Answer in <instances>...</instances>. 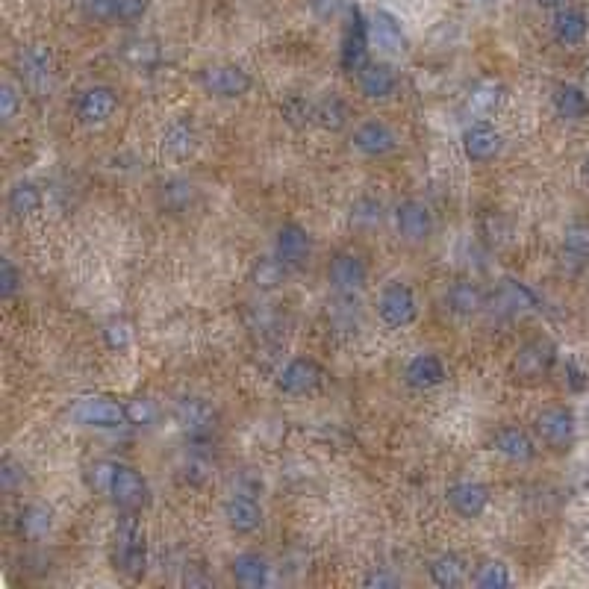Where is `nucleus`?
Here are the masks:
<instances>
[{
	"label": "nucleus",
	"mask_w": 589,
	"mask_h": 589,
	"mask_svg": "<svg viewBox=\"0 0 589 589\" xmlns=\"http://www.w3.org/2000/svg\"><path fill=\"white\" fill-rule=\"evenodd\" d=\"M327 283L336 295L342 298H354L366 289L369 283V266L360 254L354 251H339L330 266H327Z\"/></svg>",
	"instance_id": "obj_9"
},
{
	"label": "nucleus",
	"mask_w": 589,
	"mask_h": 589,
	"mask_svg": "<svg viewBox=\"0 0 589 589\" xmlns=\"http://www.w3.org/2000/svg\"><path fill=\"white\" fill-rule=\"evenodd\" d=\"M80 12L95 24H115V0H77Z\"/></svg>",
	"instance_id": "obj_44"
},
{
	"label": "nucleus",
	"mask_w": 589,
	"mask_h": 589,
	"mask_svg": "<svg viewBox=\"0 0 589 589\" xmlns=\"http://www.w3.org/2000/svg\"><path fill=\"white\" fill-rule=\"evenodd\" d=\"M324 369L313 357H292L280 375H277V389L283 395H307L322 383Z\"/></svg>",
	"instance_id": "obj_18"
},
{
	"label": "nucleus",
	"mask_w": 589,
	"mask_h": 589,
	"mask_svg": "<svg viewBox=\"0 0 589 589\" xmlns=\"http://www.w3.org/2000/svg\"><path fill=\"white\" fill-rule=\"evenodd\" d=\"M445 377H448V369H445V363L436 354H416L407 363V369H404L407 386L410 389H419V392H430V389L442 386Z\"/></svg>",
	"instance_id": "obj_29"
},
{
	"label": "nucleus",
	"mask_w": 589,
	"mask_h": 589,
	"mask_svg": "<svg viewBox=\"0 0 589 589\" xmlns=\"http://www.w3.org/2000/svg\"><path fill=\"white\" fill-rule=\"evenodd\" d=\"M383 218V204L377 198H360L354 207H351V221L354 224H377Z\"/></svg>",
	"instance_id": "obj_45"
},
{
	"label": "nucleus",
	"mask_w": 589,
	"mask_h": 589,
	"mask_svg": "<svg viewBox=\"0 0 589 589\" xmlns=\"http://www.w3.org/2000/svg\"><path fill=\"white\" fill-rule=\"evenodd\" d=\"M551 36H554V42L557 45H563V48H578V45H584L589 36V15L584 9H578V6H560V9H554V15H551Z\"/></svg>",
	"instance_id": "obj_21"
},
{
	"label": "nucleus",
	"mask_w": 589,
	"mask_h": 589,
	"mask_svg": "<svg viewBox=\"0 0 589 589\" xmlns=\"http://www.w3.org/2000/svg\"><path fill=\"white\" fill-rule=\"evenodd\" d=\"M207 475H210V460H204V457H192V460L186 463V481L204 483L207 481Z\"/></svg>",
	"instance_id": "obj_51"
},
{
	"label": "nucleus",
	"mask_w": 589,
	"mask_h": 589,
	"mask_svg": "<svg viewBox=\"0 0 589 589\" xmlns=\"http://www.w3.org/2000/svg\"><path fill=\"white\" fill-rule=\"evenodd\" d=\"M460 145H463L466 160L483 165V162H492L501 154L504 136H501V133L495 130V124H489V121H472V124L463 130Z\"/></svg>",
	"instance_id": "obj_17"
},
{
	"label": "nucleus",
	"mask_w": 589,
	"mask_h": 589,
	"mask_svg": "<svg viewBox=\"0 0 589 589\" xmlns=\"http://www.w3.org/2000/svg\"><path fill=\"white\" fill-rule=\"evenodd\" d=\"M18 71L24 86L39 98H45L54 89V54L48 45H27L18 54Z\"/></svg>",
	"instance_id": "obj_10"
},
{
	"label": "nucleus",
	"mask_w": 589,
	"mask_h": 589,
	"mask_svg": "<svg viewBox=\"0 0 589 589\" xmlns=\"http://www.w3.org/2000/svg\"><path fill=\"white\" fill-rule=\"evenodd\" d=\"M369 39H372V48L383 51V54H401L407 48V36L398 24V18L386 9H377L369 21Z\"/></svg>",
	"instance_id": "obj_27"
},
{
	"label": "nucleus",
	"mask_w": 589,
	"mask_h": 589,
	"mask_svg": "<svg viewBox=\"0 0 589 589\" xmlns=\"http://www.w3.org/2000/svg\"><path fill=\"white\" fill-rule=\"evenodd\" d=\"M18 107H21V95H18V86L15 83H3L0 86V118L3 124H9L15 115H18Z\"/></svg>",
	"instance_id": "obj_46"
},
{
	"label": "nucleus",
	"mask_w": 589,
	"mask_h": 589,
	"mask_svg": "<svg viewBox=\"0 0 589 589\" xmlns=\"http://www.w3.org/2000/svg\"><path fill=\"white\" fill-rule=\"evenodd\" d=\"M86 481L95 492L107 495L109 504L118 507V513H142L151 504V486L148 478L127 466V463H115V460H98L89 466Z\"/></svg>",
	"instance_id": "obj_1"
},
{
	"label": "nucleus",
	"mask_w": 589,
	"mask_h": 589,
	"mask_svg": "<svg viewBox=\"0 0 589 589\" xmlns=\"http://www.w3.org/2000/svg\"><path fill=\"white\" fill-rule=\"evenodd\" d=\"M566 383H569L572 392H584L589 386V369L578 357H569L566 360Z\"/></svg>",
	"instance_id": "obj_49"
},
{
	"label": "nucleus",
	"mask_w": 589,
	"mask_h": 589,
	"mask_svg": "<svg viewBox=\"0 0 589 589\" xmlns=\"http://www.w3.org/2000/svg\"><path fill=\"white\" fill-rule=\"evenodd\" d=\"M469 581L481 589H504L513 584V575L504 560H481Z\"/></svg>",
	"instance_id": "obj_38"
},
{
	"label": "nucleus",
	"mask_w": 589,
	"mask_h": 589,
	"mask_svg": "<svg viewBox=\"0 0 589 589\" xmlns=\"http://www.w3.org/2000/svg\"><path fill=\"white\" fill-rule=\"evenodd\" d=\"M233 581L245 589H260L271 581V566L260 551H242L230 563Z\"/></svg>",
	"instance_id": "obj_30"
},
{
	"label": "nucleus",
	"mask_w": 589,
	"mask_h": 589,
	"mask_svg": "<svg viewBox=\"0 0 589 589\" xmlns=\"http://www.w3.org/2000/svg\"><path fill=\"white\" fill-rule=\"evenodd\" d=\"M581 171H584V180H587V183H589V157H587V160H584V165H581Z\"/></svg>",
	"instance_id": "obj_54"
},
{
	"label": "nucleus",
	"mask_w": 589,
	"mask_h": 589,
	"mask_svg": "<svg viewBox=\"0 0 589 589\" xmlns=\"http://www.w3.org/2000/svg\"><path fill=\"white\" fill-rule=\"evenodd\" d=\"M557 345L548 336H534L525 345H519L516 357H513V375L522 383H536L551 375L554 363H557Z\"/></svg>",
	"instance_id": "obj_7"
},
{
	"label": "nucleus",
	"mask_w": 589,
	"mask_h": 589,
	"mask_svg": "<svg viewBox=\"0 0 589 589\" xmlns=\"http://www.w3.org/2000/svg\"><path fill=\"white\" fill-rule=\"evenodd\" d=\"M104 342H107L112 351H124V348H130V342H133V324L127 322V319H109L104 324Z\"/></svg>",
	"instance_id": "obj_41"
},
{
	"label": "nucleus",
	"mask_w": 589,
	"mask_h": 589,
	"mask_svg": "<svg viewBox=\"0 0 589 589\" xmlns=\"http://www.w3.org/2000/svg\"><path fill=\"white\" fill-rule=\"evenodd\" d=\"M151 0H115V24H136L148 15Z\"/></svg>",
	"instance_id": "obj_43"
},
{
	"label": "nucleus",
	"mask_w": 589,
	"mask_h": 589,
	"mask_svg": "<svg viewBox=\"0 0 589 589\" xmlns=\"http://www.w3.org/2000/svg\"><path fill=\"white\" fill-rule=\"evenodd\" d=\"M560 263L569 274H581L589 266V221H572L563 230Z\"/></svg>",
	"instance_id": "obj_24"
},
{
	"label": "nucleus",
	"mask_w": 589,
	"mask_h": 589,
	"mask_svg": "<svg viewBox=\"0 0 589 589\" xmlns=\"http://www.w3.org/2000/svg\"><path fill=\"white\" fill-rule=\"evenodd\" d=\"M495 301L501 304L498 310L507 316H519V313H539V295L528 283L516 280V277H504L498 283V295Z\"/></svg>",
	"instance_id": "obj_26"
},
{
	"label": "nucleus",
	"mask_w": 589,
	"mask_h": 589,
	"mask_svg": "<svg viewBox=\"0 0 589 589\" xmlns=\"http://www.w3.org/2000/svg\"><path fill=\"white\" fill-rule=\"evenodd\" d=\"M174 422L192 442H207L218 430V410L204 398H180L174 404Z\"/></svg>",
	"instance_id": "obj_8"
},
{
	"label": "nucleus",
	"mask_w": 589,
	"mask_h": 589,
	"mask_svg": "<svg viewBox=\"0 0 589 589\" xmlns=\"http://www.w3.org/2000/svg\"><path fill=\"white\" fill-rule=\"evenodd\" d=\"M115 569L130 578V581H142L148 572V536L139 522V513H121L118 525H115V551H112Z\"/></svg>",
	"instance_id": "obj_2"
},
{
	"label": "nucleus",
	"mask_w": 589,
	"mask_h": 589,
	"mask_svg": "<svg viewBox=\"0 0 589 589\" xmlns=\"http://www.w3.org/2000/svg\"><path fill=\"white\" fill-rule=\"evenodd\" d=\"M316 124L327 133H339L351 124V107L339 95L330 92L322 101H316Z\"/></svg>",
	"instance_id": "obj_37"
},
{
	"label": "nucleus",
	"mask_w": 589,
	"mask_h": 589,
	"mask_svg": "<svg viewBox=\"0 0 589 589\" xmlns=\"http://www.w3.org/2000/svg\"><path fill=\"white\" fill-rule=\"evenodd\" d=\"M118 109V92L112 86H86L77 101H74V115L80 124L86 127H98V124H107L109 118L115 115Z\"/></svg>",
	"instance_id": "obj_15"
},
{
	"label": "nucleus",
	"mask_w": 589,
	"mask_h": 589,
	"mask_svg": "<svg viewBox=\"0 0 589 589\" xmlns=\"http://www.w3.org/2000/svg\"><path fill=\"white\" fill-rule=\"evenodd\" d=\"M551 107L563 121H584L589 118V95L575 83H557L551 89Z\"/></svg>",
	"instance_id": "obj_31"
},
{
	"label": "nucleus",
	"mask_w": 589,
	"mask_h": 589,
	"mask_svg": "<svg viewBox=\"0 0 589 589\" xmlns=\"http://www.w3.org/2000/svg\"><path fill=\"white\" fill-rule=\"evenodd\" d=\"M395 230L407 245H425L433 236V213L425 201H401L395 207Z\"/></svg>",
	"instance_id": "obj_14"
},
{
	"label": "nucleus",
	"mask_w": 589,
	"mask_h": 589,
	"mask_svg": "<svg viewBox=\"0 0 589 589\" xmlns=\"http://www.w3.org/2000/svg\"><path fill=\"white\" fill-rule=\"evenodd\" d=\"M428 575H430V581L442 589L463 587V584L472 578V575H469L466 560H463L457 551H442V554H436V557L430 560Z\"/></svg>",
	"instance_id": "obj_32"
},
{
	"label": "nucleus",
	"mask_w": 589,
	"mask_h": 589,
	"mask_svg": "<svg viewBox=\"0 0 589 589\" xmlns=\"http://www.w3.org/2000/svg\"><path fill=\"white\" fill-rule=\"evenodd\" d=\"M224 522L236 534H257L263 528V507L251 492H233L224 501Z\"/></svg>",
	"instance_id": "obj_19"
},
{
	"label": "nucleus",
	"mask_w": 589,
	"mask_h": 589,
	"mask_svg": "<svg viewBox=\"0 0 589 589\" xmlns=\"http://www.w3.org/2000/svg\"><path fill=\"white\" fill-rule=\"evenodd\" d=\"M24 481H27L24 466H18L12 457H6L3 466H0V483H3V489H6V492H15L18 486H24Z\"/></svg>",
	"instance_id": "obj_48"
},
{
	"label": "nucleus",
	"mask_w": 589,
	"mask_h": 589,
	"mask_svg": "<svg viewBox=\"0 0 589 589\" xmlns=\"http://www.w3.org/2000/svg\"><path fill=\"white\" fill-rule=\"evenodd\" d=\"M492 451L510 463H531L536 457L534 436L519 425H501L492 433Z\"/></svg>",
	"instance_id": "obj_23"
},
{
	"label": "nucleus",
	"mask_w": 589,
	"mask_h": 589,
	"mask_svg": "<svg viewBox=\"0 0 589 589\" xmlns=\"http://www.w3.org/2000/svg\"><path fill=\"white\" fill-rule=\"evenodd\" d=\"M377 319L389 330H401L419 319V301L410 283L404 280H389L383 283L377 295Z\"/></svg>",
	"instance_id": "obj_4"
},
{
	"label": "nucleus",
	"mask_w": 589,
	"mask_h": 589,
	"mask_svg": "<svg viewBox=\"0 0 589 589\" xmlns=\"http://www.w3.org/2000/svg\"><path fill=\"white\" fill-rule=\"evenodd\" d=\"M448 504L460 519H481L483 513L489 510L492 492L489 486L481 481H457L448 486Z\"/></svg>",
	"instance_id": "obj_20"
},
{
	"label": "nucleus",
	"mask_w": 589,
	"mask_h": 589,
	"mask_svg": "<svg viewBox=\"0 0 589 589\" xmlns=\"http://www.w3.org/2000/svg\"><path fill=\"white\" fill-rule=\"evenodd\" d=\"M274 254L289 268H304L313 257V236L307 227H301L298 221H286L277 227L274 236Z\"/></svg>",
	"instance_id": "obj_13"
},
{
	"label": "nucleus",
	"mask_w": 589,
	"mask_h": 589,
	"mask_svg": "<svg viewBox=\"0 0 589 589\" xmlns=\"http://www.w3.org/2000/svg\"><path fill=\"white\" fill-rule=\"evenodd\" d=\"M39 207H42V189L33 180H18L6 192V210L12 213V218H27Z\"/></svg>",
	"instance_id": "obj_34"
},
{
	"label": "nucleus",
	"mask_w": 589,
	"mask_h": 589,
	"mask_svg": "<svg viewBox=\"0 0 589 589\" xmlns=\"http://www.w3.org/2000/svg\"><path fill=\"white\" fill-rule=\"evenodd\" d=\"M310 9H313L316 18L333 21V18L345 9V0H310Z\"/></svg>",
	"instance_id": "obj_50"
},
{
	"label": "nucleus",
	"mask_w": 589,
	"mask_h": 589,
	"mask_svg": "<svg viewBox=\"0 0 589 589\" xmlns=\"http://www.w3.org/2000/svg\"><path fill=\"white\" fill-rule=\"evenodd\" d=\"M369 48H372L369 21L363 18L360 6H351V18H348L345 36H342V51H339V65H342V71H345V74H357V71L369 62Z\"/></svg>",
	"instance_id": "obj_11"
},
{
	"label": "nucleus",
	"mask_w": 589,
	"mask_h": 589,
	"mask_svg": "<svg viewBox=\"0 0 589 589\" xmlns=\"http://www.w3.org/2000/svg\"><path fill=\"white\" fill-rule=\"evenodd\" d=\"M536 436L542 439L545 448L557 451V454H566L572 445H575V436H578V419L569 407L563 404H551L545 407L534 422Z\"/></svg>",
	"instance_id": "obj_6"
},
{
	"label": "nucleus",
	"mask_w": 589,
	"mask_h": 589,
	"mask_svg": "<svg viewBox=\"0 0 589 589\" xmlns=\"http://www.w3.org/2000/svg\"><path fill=\"white\" fill-rule=\"evenodd\" d=\"M21 271L18 266L9 260V257H3V263H0V298L3 301H12L18 292H21Z\"/></svg>",
	"instance_id": "obj_42"
},
{
	"label": "nucleus",
	"mask_w": 589,
	"mask_h": 589,
	"mask_svg": "<svg viewBox=\"0 0 589 589\" xmlns=\"http://www.w3.org/2000/svg\"><path fill=\"white\" fill-rule=\"evenodd\" d=\"M121 59L130 65V68H154L162 62V48L157 39H145V36H136V39H127L121 45Z\"/></svg>",
	"instance_id": "obj_35"
},
{
	"label": "nucleus",
	"mask_w": 589,
	"mask_h": 589,
	"mask_svg": "<svg viewBox=\"0 0 589 589\" xmlns=\"http://www.w3.org/2000/svg\"><path fill=\"white\" fill-rule=\"evenodd\" d=\"M198 86L218 101H239L254 89V77L236 62H215L198 71Z\"/></svg>",
	"instance_id": "obj_3"
},
{
	"label": "nucleus",
	"mask_w": 589,
	"mask_h": 589,
	"mask_svg": "<svg viewBox=\"0 0 589 589\" xmlns=\"http://www.w3.org/2000/svg\"><path fill=\"white\" fill-rule=\"evenodd\" d=\"M280 115L292 130H307L310 124H316V101L301 92H289L280 101Z\"/></svg>",
	"instance_id": "obj_36"
},
{
	"label": "nucleus",
	"mask_w": 589,
	"mask_h": 589,
	"mask_svg": "<svg viewBox=\"0 0 589 589\" xmlns=\"http://www.w3.org/2000/svg\"><path fill=\"white\" fill-rule=\"evenodd\" d=\"M15 531L24 539H45L54 531V510L48 504H39V501L21 507L18 519H15Z\"/></svg>",
	"instance_id": "obj_33"
},
{
	"label": "nucleus",
	"mask_w": 589,
	"mask_h": 589,
	"mask_svg": "<svg viewBox=\"0 0 589 589\" xmlns=\"http://www.w3.org/2000/svg\"><path fill=\"white\" fill-rule=\"evenodd\" d=\"M160 145L171 160H189V157H195V151H198V145H201V133H198L195 118H192V115H177V118H171V121L162 127Z\"/></svg>",
	"instance_id": "obj_16"
},
{
	"label": "nucleus",
	"mask_w": 589,
	"mask_h": 589,
	"mask_svg": "<svg viewBox=\"0 0 589 589\" xmlns=\"http://www.w3.org/2000/svg\"><path fill=\"white\" fill-rule=\"evenodd\" d=\"M501 98H504V89L498 86V83H478L475 89H472V95H469V109L475 112V115H489V112H495V109L501 107Z\"/></svg>",
	"instance_id": "obj_40"
},
{
	"label": "nucleus",
	"mask_w": 589,
	"mask_h": 589,
	"mask_svg": "<svg viewBox=\"0 0 589 589\" xmlns=\"http://www.w3.org/2000/svg\"><path fill=\"white\" fill-rule=\"evenodd\" d=\"M445 307L451 316L457 319H472L483 310V292L481 286L469 277H457L448 289H445Z\"/></svg>",
	"instance_id": "obj_25"
},
{
	"label": "nucleus",
	"mask_w": 589,
	"mask_h": 589,
	"mask_svg": "<svg viewBox=\"0 0 589 589\" xmlns=\"http://www.w3.org/2000/svg\"><path fill=\"white\" fill-rule=\"evenodd\" d=\"M71 419L83 428L118 430L130 425V413L124 401H115L109 395H86L71 407Z\"/></svg>",
	"instance_id": "obj_5"
},
{
	"label": "nucleus",
	"mask_w": 589,
	"mask_h": 589,
	"mask_svg": "<svg viewBox=\"0 0 589 589\" xmlns=\"http://www.w3.org/2000/svg\"><path fill=\"white\" fill-rule=\"evenodd\" d=\"M534 3H536V6H542V9H551V12H554V9L566 6L569 0H534Z\"/></svg>",
	"instance_id": "obj_53"
},
{
	"label": "nucleus",
	"mask_w": 589,
	"mask_h": 589,
	"mask_svg": "<svg viewBox=\"0 0 589 589\" xmlns=\"http://www.w3.org/2000/svg\"><path fill=\"white\" fill-rule=\"evenodd\" d=\"M357 89L366 101H389L398 92V74L386 62H366L357 74Z\"/></svg>",
	"instance_id": "obj_22"
},
{
	"label": "nucleus",
	"mask_w": 589,
	"mask_h": 589,
	"mask_svg": "<svg viewBox=\"0 0 589 589\" xmlns=\"http://www.w3.org/2000/svg\"><path fill=\"white\" fill-rule=\"evenodd\" d=\"M363 584H366V587H395L398 578L389 575V572H383V569H375V572H369V575L363 578Z\"/></svg>",
	"instance_id": "obj_52"
},
{
	"label": "nucleus",
	"mask_w": 589,
	"mask_h": 589,
	"mask_svg": "<svg viewBox=\"0 0 589 589\" xmlns=\"http://www.w3.org/2000/svg\"><path fill=\"white\" fill-rule=\"evenodd\" d=\"M286 271H289V266L277 254L274 257H263V260H257L251 266V283L257 289H263V292H271V289H277L286 280Z\"/></svg>",
	"instance_id": "obj_39"
},
{
	"label": "nucleus",
	"mask_w": 589,
	"mask_h": 589,
	"mask_svg": "<svg viewBox=\"0 0 589 589\" xmlns=\"http://www.w3.org/2000/svg\"><path fill=\"white\" fill-rule=\"evenodd\" d=\"M157 201H160L162 213H189L198 204V186L189 183L186 177H168V180H162L160 189H157Z\"/></svg>",
	"instance_id": "obj_28"
},
{
	"label": "nucleus",
	"mask_w": 589,
	"mask_h": 589,
	"mask_svg": "<svg viewBox=\"0 0 589 589\" xmlns=\"http://www.w3.org/2000/svg\"><path fill=\"white\" fill-rule=\"evenodd\" d=\"M351 145L354 151H360L363 157H372V160H380V157H389L395 148H398V133L380 121V118H366L354 127L351 133Z\"/></svg>",
	"instance_id": "obj_12"
},
{
	"label": "nucleus",
	"mask_w": 589,
	"mask_h": 589,
	"mask_svg": "<svg viewBox=\"0 0 589 589\" xmlns=\"http://www.w3.org/2000/svg\"><path fill=\"white\" fill-rule=\"evenodd\" d=\"M127 413H130V425H151L154 419H157V407H154V401H148V398H136V401H130L127 404Z\"/></svg>",
	"instance_id": "obj_47"
}]
</instances>
